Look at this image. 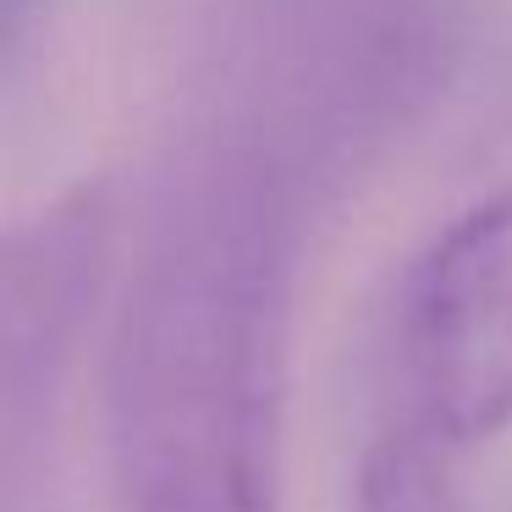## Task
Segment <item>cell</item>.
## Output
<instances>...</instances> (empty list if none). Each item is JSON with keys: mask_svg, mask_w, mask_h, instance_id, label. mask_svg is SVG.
Returning <instances> with one entry per match:
<instances>
[{"mask_svg": "<svg viewBox=\"0 0 512 512\" xmlns=\"http://www.w3.org/2000/svg\"><path fill=\"white\" fill-rule=\"evenodd\" d=\"M292 215L248 160L188 171L111 358L122 512H281Z\"/></svg>", "mask_w": 512, "mask_h": 512, "instance_id": "1", "label": "cell"}, {"mask_svg": "<svg viewBox=\"0 0 512 512\" xmlns=\"http://www.w3.org/2000/svg\"><path fill=\"white\" fill-rule=\"evenodd\" d=\"M402 424L479 446L512 424V188L463 210L397 298Z\"/></svg>", "mask_w": 512, "mask_h": 512, "instance_id": "2", "label": "cell"}, {"mask_svg": "<svg viewBox=\"0 0 512 512\" xmlns=\"http://www.w3.org/2000/svg\"><path fill=\"white\" fill-rule=\"evenodd\" d=\"M347 512H457L452 479H446V446H435L413 424L391 419L358 463Z\"/></svg>", "mask_w": 512, "mask_h": 512, "instance_id": "3", "label": "cell"}, {"mask_svg": "<svg viewBox=\"0 0 512 512\" xmlns=\"http://www.w3.org/2000/svg\"><path fill=\"white\" fill-rule=\"evenodd\" d=\"M34 6L39 0H0V39H6V50H17V39H23Z\"/></svg>", "mask_w": 512, "mask_h": 512, "instance_id": "4", "label": "cell"}]
</instances>
